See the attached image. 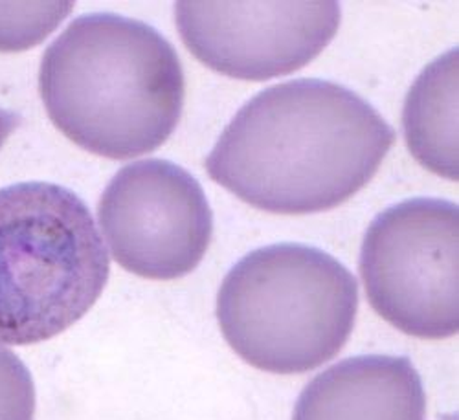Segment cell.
I'll return each instance as SVG.
<instances>
[{"label": "cell", "instance_id": "obj_1", "mask_svg": "<svg viewBox=\"0 0 459 420\" xmlns=\"http://www.w3.org/2000/svg\"><path fill=\"white\" fill-rule=\"evenodd\" d=\"M395 131L338 83L294 80L247 101L206 159L210 178L278 215L333 210L368 185Z\"/></svg>", "mask_w": 459, "mask_h": 420}, {"label": "cell", "instance_id": "obj_2", "mask_svg": "<svg viewBox=\"0 0 459 420\" xmlns=\"http://www.w3.org/2000/svg\"><path fill=\"white\" fill-rule=\"evenodd\" d=\"M39 90L52 124L92 155L127 160L175 133L186 80L173 45L117 13L75 19L47 48Z\"/></svg>", "mask_w": 459, "mask_h": 420}, {"label": "cell", "instance_id": "obj_3", "mask_svg": "<svg viewBox=\"0 0 459 420\" xmlns=\"http://www.w3.org/2000/svg\"><path fill=\"white\" fill-rule=\"evenodd\" d=\"M359 285L338 259L305 244H271L245 255L217 294L228 346L274 374L309 373L346 346Z\"/></svg>", "mask_w": 459, "mask_h": 420}, {"label": "cell", "instance_id": "obj_4", "mask_svg": "<svg viewBox=\"0 0 459 420\" xmlns=\"http://www.w3.org/2000/svg\"><path fill=\"white\" fill-rule=\"evenodd\" d=\"M108 274L78 195L48 182L0 189V343L31 346L65 332L92 309Z\"/></svg>", "mask_w": 459, "mask_h": 420}, {"label": "cell", "instance_id": "obj_5", "mask_svg": "<svg viewBox=\"0 0 459 420\" xmlns=\"http://www.w3.org/2000/svg\"><path fill=\"white\" fill-rule=\"evenodd\" d=\"M457 244L459 208L454 202L410 199L377 215L359 262L373 311L420 339L457 334Z\"/></svg>", "mask_w": 459, "mask_h": 420}, {"label": "cell", "instance_id": "obj_6", "mask_svg": "<svg viewBox=\"0 0 459 420\" xmlns=\"http://www.w3.org/2000/svg\"><path fill=\"white\" fill-rule=\"evenodd\" d=\"M98 217L112 257L145 279L191 274L213 236V213L199 180L159 159L129 164L114 175Z\"/></svg>", "mask_w": 459, "mask_h": 420}, {"label": "cell", "instance_id": "obj_7", "mask_svg": "<svg viewBox=\"0 0 459 420\" xmlns=\"http://www.w3.org/2000/svg\"><path fill=\"white\" fill-rule=\"evenodd\" d=\"M186 48L208 68L241 81L289 75L318 57L340 28L334 0L175 4Z\"/></svg>", "mask_w": 459, "mask_h": 420}, {"label": "cell", "instance_id": "obj_8", "mask_svg": "<svg viewBox=\"0 0 459 420\" xmlns=\"http://www.w3.org/2000/svg\"><path fill=\"white\" fill-rule=\"evenodd\" d=\"M423 380L408 356L342 360L301 391L292 420H425Z\"/></svg>", "mask_w": 459, "mask_h": 420}, {"label": "cell", "instance_id": "obj_9", "mask_svg": "<svg viewBox=\"0 0 459 420\" xmlns=\"http://www.w3.org/2000/svg\"><path fill=\"white\" fill-rule=\"evenodd\" d=\"M457 54L432 61L411 85L403 110L404 138L413 159L457 182Z\"/></svg>", "mask_w": 459, "mask_h": 420}, {"label": "cell", "instance_id": "obj_10", "mask_svg": "<svg viewBox=\"0 0 459 420\" xmlns=\"http://www.w3.org/2000/svg\"><path fill=\"white\" fill-rule=\"evenodd\" d=\"M74 8V3H0V52L39 45Z\"/></svg>", "mask_w": 459, "mask_h": 420}, {"label": "cell", "instance_id": "obj_11", "mask_svg": "<svg viewBox=\"0 0 459 420\" xmlns=\"http://www.w3.org/2000/svg\"><path fill=\"white\" fill-rule=\"evenodd\" d=\"M35 388L21 358L0 347V420H33Z\"/></svg>", "mask_w": 459, "mask_h": 420}, {"label": "cell", "instance_id": "obj_12", "mask_svg": "<svg viewBox=\"0 0 459 420\" xmlns=\"http://www.w3.org/2000/svg\"><path fill=\"white\" fill-rule=\"evenodd\" d=\"M19 125V116L15 112L0 108V149H3L4 141L12 136V133Z\"/></svg>", "mask_w": 459, "mask_h": 420}]
</instances>
